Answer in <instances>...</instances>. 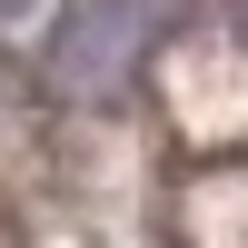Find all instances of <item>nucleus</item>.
<instances>
[{
    "label": "nucleus",
    "mask_w": 248,
    "mask_h": 248,
    "mask_svg": "<svg viewBox=\"0 0 248 248\" xmlns=\"http://www.w3.org/2000/svg\"><path fill=\"white\" fill-rule=\"evenodd\" d=\"M0 10H20V0H0Z\"/></svg>",
    "instance_id": "obj_1"
}]
</instances>
